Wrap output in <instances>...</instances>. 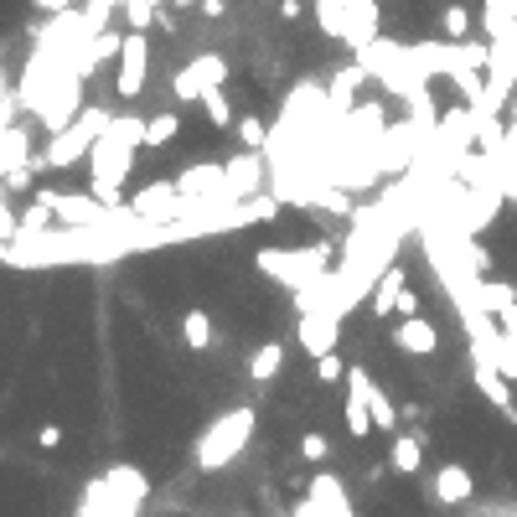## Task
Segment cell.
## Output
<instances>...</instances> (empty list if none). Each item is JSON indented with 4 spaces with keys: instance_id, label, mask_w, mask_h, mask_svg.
I'll list each match as a JSON object with an SVG mask.
<instances>
[{
    "instance_id": "obj_6",
    "label": "cell",
    "mask_w": 517,
    "mask_h": 517,
    "mask_svg": "<svg viewBox=\"0 0 517 517\" xmlns=\"http://www.w3.org/2000/svg\"><path fill=\"white\" fill-rule=\"evenodd\" d=\"M37 202L42 207H52V218L57 223H68V228H88V223H109L119 207H109V202H99V197H83V192H37Z\"/></svg>"
},
{
    "instance_id": "obj_26",
    "label": "cell",
    "mask_w": 517,
    "mask_h": 517,
    "mask_svg": "<svg viewBox=\"0 0 517 517\" xmlns=\"http://www.w3.org/2000/svg\"><path fill=\"white\" fill-rule=\"evenodd\" d=\"M161 16V0H125V21H130V32H145L150 21Z\"/></svg>"
},
{
    "instance_id": "obj_28",
    "label": "cell",
    "mask_w": 517,
    "mask_h": 517,
    "mask_svg": "<svg viewBox=\"0 0 517 517\" xmlns=\"http://www.w3.org/2000/svg\"><path fill=\"white\" fill-rule=\"evenodd\" d=\"M78 517H109V502H104V476L83 486V507H78Z\"/></svg>"
},
{
    "instance_id": "obj_38",
    "label": "cell",
    "mask_w": 517,
    "mask_h": 517,
    "mask_svg": "<svg viewBox=\"0 0 517 517\" xmlns=\"http://www.w3.org/2000/svg\"><path fill=\"white\" fill-rule=\"evenodd\" d=\"M512 295H517V285H512Z\"/></svg>"
},
{
    "instance_id": "obj_13",
    "label": "cell",
    "mask_w": 517,
    "mask_h": 517,
    "mask_svg": "<svg viewBox=\"0 0 517 517\" xmlns=\"http://www.w3.org/2000/svg\"><path fill=\"white\" fill-rule=\"evenodd\" d=\"M78 83H83V78H57V88L47 94V104L37 109V114H42V125H47L52 135L63 130L73 114H78Z\"/></svg>"
},
{
    "instance_id": "obj_33",
    "label": "cell",
    "mask_w": 517,
    "mask_h": 517,
    "mask_svg": "<svg viewBox=\"0 0 517 517\" xmlns=\"http://www.w3.org/2000/svg\"><path fill=\"white\" fill-rule=\"evenodd\" d=\"M393 311H399V316H419V295L404 285V295H399V306H393Z\"/></svg>"
},
{
    "instance_id": "obj_27",
    "label": "cell",
    "mask_w": 517,
    "mask_h": 517,
    "mask_svg": "<svg viewBox=\"0 0 517 517\" xmlns=\"http://www.w3.org/2000/svg\"><path fill=\"white\" fill-rule=\"evenodd\" d=\"M176 130H181V119H176V114H156V119H145V145H166V140H176Z\"/></svg>"
},
{
    "instance_id": "obj_25",
    "label": "cell",
    "mask_w": 517,
    "mask_h": 517,
    "mask_svg": "<svg viewBox=\"0 0 517 517\" xmlns=\"http://www.w3.org/2000/svg\"><path fill=\"white\" fill-rule=\"evenodd\" d=\"M202 109H207L212 125H233V104H228V94H223V83L202 88Z\"/></svg>"
},
{
    "instance_id": "obj_16",
    "label": "cell",
    "mask_w": 517,
    "mask_h": 517,
    "mask_svg": "<svg viewBox=\"0 0 517 517\" xmlns=\"http://www.w3.org/2000/svg\"><path fill=\"white\" fill-rule=\"evenodd\" d=\"M435 497L445 502V507H466L471 497H476V481H471V471L466 466H440V476H435Z\"/></svg>"
},
{
    "instance_id": "obj_2",
    "label": "cell",
    "mask_w": 517,
    "mask_h": 517,
    "mask_svg": "<svg viewBox=\"0 0 517 517\" xmlns=\"http://www.w3.org/2000/svg\"><path fill=\"white\" fill-rule=\"evenodd\" d=\"M512 94H517V16L492 26V63H486V88H481L476 119L507 114Z\"/></svg>"
},
{
    "instance_id": "obj_36",
    "label": "cell",
    "mask_w": 517,
    "mask_h": 517,
    "mask_svg": "<svg viewBox=\"0 0 517 517\" xmlns=\"http://www.w3.org/2000/svg\"><path fill=\"white\" fill-rule=\"evenodd\" d=\"M507 114H512V125H517V94H512V104H507Z\"/></svg>"
},
{
    "instance_id": "obj_30",
    "label": "cell",
    "mask_w": 517,
    "mask_h": 517,
    "mask_svg": "<svg viewBox=\"0 0 517 517\" xmlns=\"http://www.w3.org/2000/svg\"><path fill=\"white\" fill-rule=\"evenodd\" d=\"M238 140L249 145V150H264V145H269V130L259 125V119H238Z\"/></svg>"
},
{
    "instance_id": "obj_21",
    "label": "cell",
    "mask_w": 517,
    "mask_h": 517,
    "mask_svg": "<svg viewBox=\"0 0 517 517\" xmlns=\"http://www.w3.org/2000/svg\"><path fill=\"white\" fill-rule=\"evenodd\" d=\"M368 430H373L368 399H362V388H352V383H347V435H352V440H368Z\"/></svg>"
},
{
    "instance_id": "obj_17",
    "label": "cell",
    "mask_w": 517,
    "mask_h": 517,
    "mask_svg": "<svg viewBox=\"0 0 517 517\" xmlns=\"http://www.w3.org/2000/svg\"><path fill=\"white\" fill-rule=\"evenodd\" d=\"M311 507H316V517H352L342 481H337V476H326V471L311 481Z\"/></svg>"
},
{
    "instance_id": "obj_8",
    "label": "cell",
    "mask_w": 517,
    "mask_h": 517,
    "mask_svg": "<svg viewBox=\"0 0 517 517\" xmlns=\"http://www.w3.org/2000/svg\"><path fill=\"white\" fill-rule=\"evenodd\" d=\"M145 78H150V42H145V32H125L114 88H119L125 99H135V94H145Z\"/></svg>"
},
{
    "instance_id": "obj_11",
    "label": "cell",
    "mask_w": 517,
    "mask_h": 517,
    "mask_svg": "<svg viewBox=\"0 0 517 517\" xmlns=\"http://www.w3.org/2000/svg\"><path fill=\"white\" fill-rule=\"evenodd\" d=\"M337 337H342V316H331L326 306H316V311L300 316V347H306L311 357L337 352Z\"/></svg>"
},
{
    "instance_id": "obj_24",
    "label": "cell",
    "mask_w": 517,
    "mask_h": 517,
    "mask_svg": "<svg viewBox=\"0 0 517 517\" xmlns=\"http://www.w3.org/2000/svg\"><path fill=\"white\" fill-rule=\"evenodd\" d=\"M419 466H424V450H419V440H414V435H399V440H393V471L414 476Z\"/></svg>"
},
{
    "instance_id": "obj_9",
    "label": "cell",
    "mask_w": 517,
    "mask_h": 517,
    "mask_svg": "<svg viewBox=\"0 0 517 517\" xmlns=\"http://www.w3.org/2000/svg\"><path fill=\"white\" fill-rule=\"evenodd\" d=\"M187 207H192V202L181 197L176 181H156V187H145V192L130 197V212H135V218H145V223H171V218H181Z\"/></svg>"
},
{
    "instance_id": "obj_4",
    "label": "cell",
    "mask_w": 517,
    "mask_h": 517,
    "mask_svg": "<svg viewBox=\"0 0 517 517\" xmlns=\"http://www.w3.org/2000/svg\"><path fill=\"white\" fill-rule=\"evenodd\" d=\"M254 435V409H228L207 424V435L197 440V466L202 471H223L233 455H243V445H249Z\"/></svg>"
},
{
    "instance_id": "obj_35",
    "label": "cell",
    "mask_w": 517,
    "mask_h": 517,
    "mask_svg": "<svg viewBox=\"0 0 517 517\" xmlns=\"http://www.w3.org/2000/svg\"><path fill=\"white\" fill-rule=\"evenodd\" d=\"M197 6H202L207 16H223V11H228V6H223V0H197Z\"/></svg>"
},
{
    "instance_id": "obj_23",
    "label": "cell",
    "mask_w": 517,
    "mask_h": 517,
    "mask_svg": "<svg viewBox=\"0 0 517 517\" xmlns=\"http://www.w3.org/2000/svg\"><path fill=\"white\" fill-rule=\"evenodd\" d=\"M181 337H187L192 352H207V347H212V321H207V311H187V316H181Z\"/></svg>"
},
{
    "instance_id": "obj_29",
    "label": "cell",
    "mask_w": 517,
    "mask_h": 517,
    "mask_svg": "<svg viewBox=\"0 0 517 517\" xmlns=\"http://www.w3.org/2000/svg\"><path fill=\"white\" fill-rule=\"evenodd\" d=\"M440 26H445V37L461 42V37H466V26H471V11H466V6H450V11L440 16Z\"/></svg>"
},
{
    "instance_id": "obj_1",
    "label": "cell",
    "mask_w": 517,
    "mask_h": 517,
    "mask_svg": "<svg viewBox=\"0 0 517 517\" xmlns=\"http://www.w3.org/2000/svg\"><path fill=\"white\" fill-rule=\"evenodd\" d=\"M145 145V119L135 114H114L104 135L94 140L88 150V171H94V197L109 202V207H125L119 202V187H125V176L135 171V150Z\"/></svg>"
},
{
    "instance_id": "obj_12",
    "label": "cell",
    "mask_w": 517,
    "mask_h": 517,
    "mask_svg": "<svg viewBox=\"0 0 517 517\" xmlns=\"http://www.w3.org/2000/svg\"><path fill=\"white\" fill-rule=\"evenodd\" d=\"M471 368H476L471 378H476V388H481V399L492 404V409H497V414H502L507 424H517V399H512L507 378H502V373L492 368V362H471Z\"/></svg>"
},
{
    "instance_id": "obj_7",
    "label": "cell",
    "mask_w": 517,
    "mask_h": 517,
    "mask_svg": "<svg viewBox=\"0 0 517 517\" xmlns=\"http://www.w3.org/2000/svg\"><path fill=\"white\" fill-rule=\"evenodd\" d=\"M145 476L135 471V466H114L109 476H104V502H109V517H140V507H145Z\"/></svg>"
},
{
    "instance_id": "obj_31",
    "label": "cell",
    "mask_w": 517,
    "mask_h": 517,
    "mask_svg": "<svg viewBox=\"0 0 517 517\" xmlns=\"http://www.w3.org/2000/svg\"><path fill=\"white\" fill-rule=\"evenodd\" d=\"M316 378H321V383H337V378H347L342 357H337V352H321V357H316Z\"/></svg>"
},
{
    "instance_id": "obj_22",
    "label": "cell",
    "mask_w": 517,
    "mask_h": 517,
    "mask_svg": "<svg viewBox=\"0 0 517 517\" xmlns=\"http://www.w3.org/2000/svg\"><path fill=\"white\" fill-rule=\"evenodd\" d=\"M280 362H285V347L280 342H264L254 357H249V378H259V383H269L280 373Z\"/></svg>"
},
{
    "instance_id": "obj_10",
    "label": "cell",
    "mask_w": 517,
    "mask_h": 517,
    "mask_svg": "<svg viewBox=\"0 0 517 517\" xmlns=\"http://www.w3.org/2000/svg\"><path fill=\"white\" fill-rule=\"evenodd\" d=\"M228 78V63L218 52H202V57H192L187 68L176 73V83H171V94L176 99H202V88H212V83H223Z\"/></svg>"
},
{
    "instance_id": "obj_3",
    "label": "cell",
    "mask_w": 517,
    "mask_h": 517,
    "mask_svg": "<svg viewBox=\"0 0 517 517\" xmlns=\"http://www.w3.org/2000/svg\"><path fill=\"white\" fill-rule=\"evenodd\" d=\"M109 119H114L109 109H83V114H73L68 125L47 140V150H42L32 166H42V171H68V166H78L88 150H94V140L104 135Z\"/></svg>"
},
{
    "instance_id": "obj_14",
    "label": "cell",
    "mask_w": 517,
    "mask_h": 517,
    "mask_svg": "<svg viewBox=\"0 0 517 517\" xmlns=\"http://www.w3.org/2000/svg\"><path fill=\"white\" fill-rule=\"evenodd\" d=\"M393 342H399L404 352H414V357H430V352H440V331L424 316H404L399 331H393Z\"/></svg>"
},
{
    "instance_id": "obj_18",
    "label": "cell",
    "mask_w": 517,
    "mask_h": 517,
    "mask_svg": "<svg viewBox=\"0 0 517 517\" xmlns=\"http://www.w3.org/2000/svg\"><path fill=\"white\" fill-rule=\"evenodd\" d=\"M316 21L326 37L352 42V16H347V0H316Z\"/></svg>"
},
{
    "instance_id": "obj_34",
    "label": "cell",
    "mask_w": 517,
    "mask_h": 517,
    "mask_svg": "<svg viewBox=\"0 0 517 517\" xmlns=\"http://www.w3.org/2000/svg\"><path fill=\"white\" fill-rule=\"evenodd\" d=\"M37 6H42L47 16H57V11H73V0H37Z\"/></svg>"
},
{
    "instance_id": "obj_15",
    "label": "cell",
    "mask_w": 517,
    "mask_h": 517,
    "mask_svg": "<svg viewBox=\"0 0 517 517\" xmlns=\"http://www.w3.org/2000/svg\"><path fill=\"white\" fill-rule=\"evenodd\" d=\"M223 171H228V192L243 202V197H254V192H259V181H264V156H259V150H249V156L228 161Z\"/></svg>"
},
{
    "instance_id": "obj_5",
    "label": "cell",
    "mask_w": 517,
    "mask_h": 517,
    "mask_svg": "<svg viewBox=\"0 0 517 517\" xmlns=\"http://www.w3.org/2000/svg\"><path fill=\"white\" fill-rule=\"evenodd\" d=\"M254 264L264 269V275H275L280 285L306 290V285H316L326 275V249H259Z\"/></svg>"
},
{
    "instance_id": "obj_32",
    "label": "cell",
    "mask_w": 517,
    "mask_h": 517,
    "mask_svg": "<svg viewBox=\"0 0 517 517\" xmlns=\"http://www.w3.org/2000/svg\"><path fill=\"white\" fill-rule=\"evenodd\" d=\"M300 455H306V461H311V466H321V461H326V455H331V445H326V435H316V430H311L306 440H300Z\"/></svg>"
},
{
    "instance_id": "obj_20",
    "label": "cell",
    "mask_w": 517,
    "mask_h": 517,
    "mask_svg": "<svg viewBox=\"0 0 517 517\" xmlns=\"http://www.w3.org/2000/svg\"><path fill=\"white\" fill-rule=\"evenodd\" d=\"M512 300H517V295H512V285H502V280H486V275L476 280V306H481L486 316H502V311L512 306Z\"/></svg>"
},
{
    "instance_id": "obj_19",
    "label": "cell",
    "mask_w": 517,
    "mask_h": 517,
    "mask_svg": "<svg viewBox=\"0 0 517 517\" xmlns=\"http://www.w3.org/2000/svg\"><path fill=\"white\" fill-rule=\"evenodd\" d=\"M399 295H404V275L399 269H383V280L373 285V316H393V306H399Z\"/></svg>"
},
{
    "instance_id": "obj_37",
    "label": "cell",
    "mask_w": 517,
    "mask_h": 517,
    "mask_svg": "<svg viewBox=\"0 0 517 517\" xmlns=\"http://www.w3.org/2000/svg\"><path fill=\"white\" fill-rule=\"evenodd\" d=\"M171 6H197V0H171Z\"/></svg>"
}]
</instances>
